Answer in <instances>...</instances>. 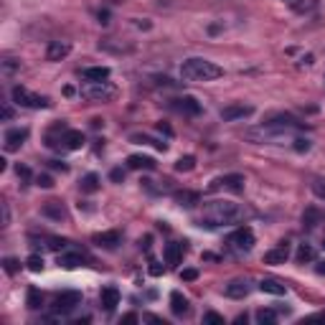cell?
I'll list each match as a JSON object with an SVG mask.
<instances>
[{
  "label": "cell",
  "mask_w": 325,
  "mask_h": 325,
  "mask_svg": "<svg viewBox=\"0 0 325 325\" xmlns=\"http://www.w3.org/2000/svg\"><path fill=\"white\" fill-rule=\"evenodd\" d=\"M252 211L241 206V204H234V201H208L204 206V214H201V226H229V223H237L249 219Z\"/></svg>",
  "instance_id": "1"
},
{
  "label": "cell",
  "mask_w": 325,
  "mask_h": 325,
  "mask_svg": "<svg viewBox=\"0 0 325 325\" xmlns=\"http://www.w3.org/2000/svg\"><path fill=\"white\" fill-rule=\"evenodd\" d=\"M181 76L186 82H214L219 76H223V69L206 59H188L181 66Z\"/></svg>",
  "instance_id": "2"
},
{
  "label": "cell",
  "mask_w": 325,
  "mask_h": 325,
  "mask_svg": "<svg viewBox=\"0 0 325 325\" xmlns=\"http://www.w3.org/2000/svg\"><path fill=\"white\" fill-rule=\"evenodd\" d=\"M290 135H292V130H287V127H277V125H262V127H257V130H249L246 132V140H252V142H264V145H279L282 140H287Z\"/></svg>",
  "instance_id": "3"
},
{
  "label": "cell",
  "mask_w": 325,
  "mask_h": 325,
  "mask_svg": "<svg viewBox=\"0 0 325 325\" xmlns=\"http://www.w3.org/2000/svg\"><path fill=\"white\" fill-rule=\"evenodd\" d=\"M79 94L86 99V102H112L117 97V89L112 86L109 82H86Z\"/></svg>",
  "instance_id": "4"
},
{
  "label": "cell",
  "mask_w": 325,
  "mask_h": 325,
  "mask_svg": "<svg viewBox=\"0 0 325 325\" xmlns=\"http://www.w3.org/2000/svg\"><path fill=\"white\" fill-rule=\"evenodd\" d=\"M244 175L239 173H229V175H221V178H214L208 186L211 193H216V190H229V193H241L244 190Z\"/></svg>",
  "instance_id": "5"
},
{
  "label": "cell",
  "mask_w": 325,
  "mask_h": 325,
  "mask_svg": "<svg viewBox=\"0 0 325 325\" xmlns=\"http://www.w3.org/2000/svg\"><path fill=\"white\" fill-rule=\"evenodd\" d=\"M13 99H16V104H20V107H31V109H46V107L51 104L46 97L31 94L28 89H23V86H16V89H13Z\"/></svg>",
  "instance_id": "6"
},
{
  "label": "cell",
  "mask_w": 325,
  "mask_h": 325,
  "mask_svg": "<svg viewBox=\"0 0 325 325\" xmlns=\"http://www.w3.org/2000/svg\"><path fill=\"white\" fill-rule=\"evenodd\" d=\"M229 244H231L237 252H252V246H254V231H252L249 226H239V229L229 237Z\"/></svg>",
  "instance_id": "7"
},
{
  "label": "cell",
  "mask_w": 325,
  "mask_h": 325,
  "mask_svg": "<svg viewBox=\"0 0 325 325\" xmlns=\"http://www.w3.org/2000/svg\"><path fill=\"white\" fill-rule=\"evenodd\" d=\"M223 292H226V297H231V300H244L252 292V282L246 277H237V279H231V282L226 285Z\"/></svg>",
  "instance_id": "8"
},
{
  "label": "cell",
  "mask_w": 325,
  "mask_h": 325,
  "mask_svg": "<svg viewBox=\"0 0 325 325\" xmlns=\"http://www.w3.org/2000/svg\"><path fill=\"white\" fill-rule=\"evenodd\" d=\"M76 305H82V295L79 292H61L53 300V310L56 312H71Z\"/></svg>",
  "instance_id": "9"
},
{
  "label": "cell",
  "mask_w": 325,
  "mask_h": 325,
  "mask_svg": "<svg viewBox=\"0 0 325 325\" xmlns=\"http://www.w3.org/2000/svg\"><path fill=\"white\" fill-rule=\"evenodd\" d=\"M254 115V107L252 104H229L221 109V120L223 122H234V120H244V117H252Z\"/></svg>",
  "instance_id": "10"
},
{
  "label": "cell",
  "mask_w": 325,
  "mask_h": 325,
  "mask_svg": "<svg viewBox=\"0 0 325 325\" xmlns=\"http://www.w3.org/2000/svg\"><path fill=\"white\" fill-rule=\"evenodd\" d=\"M26 140H28V130H26V127H13V130H8V132H5V137H3L8 153H16Z\"/></svg>",
  "instance_id": "11"
},
{
  "label": "cell",
  "mask_w": 325,
  "mask_h": 325,
  "mask_svg": "<svg viewBox=\"0 0 325 325\" xmlns=\"http://www.w3.org/2000/svg\"><path fill=\"white\" fill-rule=\"evenodd\" d=\"M287 259H290V244L287 241L277 244L270 252H264V264H285Z\"/></svg>",
  "instance_id": "12"
},
{
  "label": "cell",
  "mask_w": 325,
  "mask_h": 325,
  "mask_svg": "<svg viewBox=\"0 0 325 325\" xmlns=\"http://www.w3.org/2000/svg\"><path fill=\"white\" fill-rule=\"evenodd\" d=\"M71 53V43L66 41H51L49 49H46V61H61Z\"/></svg>",
  "instance_id": "13"
},
{
  "label": "cell",
  "mask_w": 325,
  "mask_h": 325,
  "mask_svg": "<svg viewBox=\"0 0 325 325\" xmlns=\"http://www.w3.org/2000/svg\"><path fill=\"white\" fill-rule=\"evenodd\" d=\"M99 302H102V308H104L107 312H112V310L120 305V290H117L115 285H107L102 292H99Z\"/></svg>",
  "instance_id": "14"
},
{
  "label": "cell",
  "mask_w": 325,
  "mask_h": 325,
  "mask_svg": "<svg viewBox=\"0 0 325 325\" xmlns=\"http://www.w3.org/2000/svg\"><path fill=\"white\" fill-rule=\"evenodd\" d=\"M41 214L46 219H53V221H66V208L61 201H46L41 206Z\"/></svg>",
  "instance_id": "15"
},
{
  "label": "cell",
  "mask_w": 325,
  "mask_h": 325,
  "mask_svg": "<svg viewBox=\"0 0 325 325\" xmlns=\"http://www.w3.org/2000/svg\"><path fill=\"white\" fill-rule=\"evenodd\" d=\"M163 257H165V264L168 267H178V264H181V259H183V244H178V241L165 244Z\"/></svg>",
  "instance_id": "16"
},
{
  "label": "cell",
  "mask_w": 325,
  "mask_h": 325,
  "mask_svg": "<svg viewBox=\"0 0 325 325\" xmlns=\"http://www.w3.org/2000/svg\"><path fill=\"white\" fill-rule=\"evenodd\" d=\"M82 145H84V135L79 130H66L61 135V148L64 150H79Z\"/></svg>",
  "instance_id": "17"
},
{
  "label": "cell",
  "mask_w": 325,
  "mask_h": 325,
  "mask_svg": "<svg viewBox=\"0 0 325 325\" xmlns=\"http://www.w3.org/2000/svg\"><path fill=\"white\" fill-rule=\"evenodd\" d=\"M120 241H122V234H120V231H102V234H94V244L104 246V249H115Z\"/></svg>",
  "instance_id": "18"
},
{
  "label": "cell",
  "mask_w": 325,
  "mask_h": 325,
  "mask_svg": "<svg viewBox=\"0 0 325 325\" xmlns=\"http://www.w3.org/2000/svg\"><path fill=\"white\" fill-rule=\"evenodd\" d=\"M155 165L158 163L148 155H130L127 158V168H132V171H155Z\"/></svg>",
  "instance_id": "19"
},
{
  "label": "cell",
  "mask_w": 325,
  "mask_h": 325,
  "mask_svg": "<svg viewBox=\"0 0 325 325\" xmlns=\"http://www.w3.org/2000/svg\"><path fill=\"white\" fill-rule=\"evenodd\" d=\"M171 310H173V315L183 318V315L190 312V305H188V300L181 292H171Z\"/></svg>",
  "instance_id": "20"
},
{
  "label": "cell",
  "mask_w": 325,
  "mask_h": 325,
  "mask_svg": "<svg viewBox=\"0 0 325 325\" xmlns=\"http://www.w3.org/2000/svg\"><path fill=\"white\" fill-rule=\"evenodd\" d=\"M178 109L188 117H196V115H201V102L196 97H181L178 99Z\"/></svg>",
  "instance_id": "21"
},
{
  "label": "cell",
  "mask_w": 325,
  "mask_h": 325,
  "mask_svg": "<svg viewBox=\"0 0 325 325\" xmlns=\"http://www.w3.org/2000/svg\"><path fill=\"white\" fill-rule=\"evenodd\" d=\"M82 76L86 82H107L109 79V69L107 66H89V69L82 71Z\"/></svg>",
  "instance_id": "22"
},
{
  "label": "cell",
  "mask_w": 325,
  "mask_h": 325,
  "mask_svg": "<svg viewBox=\"0 0 325 325\" xmlns=\"http://www.w3.org/2000/svg\"><path fill=\"white\" fill-rule=\"evenodd\" d=\"M259 290H262V292H267V295H277V297L287 292V287L279 282V279H270V277L259 282Z\"/></svg>",
  "instance_id": "23"
},
{
  "label": "cell",
  "mask_w": 325,
  "mask_h": 325,
  "mask_svg": "<svg viewBox=\"0 0 325 325\" xmlns=\"http://www.w3.org/2000/svg\"><path fill=\"white\" fill-rule=\"evenodd\" d=\"M320 223V211L318 206H308L305 211H302V226L305 229H315Z\"/></svg>",
  "instance_id": "24"
},
{
  "label": "cell",
  "mask_w": 325,
  "mask_h": 325,
  "mask_svg": "<svg viewBox=\"0 0 325 325\" xmlns=\"http://www.w3.org/2000/svg\"><path fill=\"white\" fill-rule=\"evenodd\" d=\"M198 201H201V196L193 193V190H181V193H175V204L183 206V208H193Z\"/></svg>",
  "instance_id": "25"
},
{
  "label": "cell",
  "mask_w": 325,
  "mask_h": 325,
  "mask_svg": "<svg viewBox=\"0 0 325 325\" xmlns=\"http://www.w3.org/2000/svg\"><path fill=\"white\" fill-rule=\"evenodd\" d=\"M82 264H84L82 254H59V267H64V270H76Z\"/></svg>",
  "instance_id": "26"
},
{
  "label": "cell",
  "mask_w": 325,
  "mask_h": 325,
  "mask_svg": "<svg viewBox=\"0 0 325 325\" xmlns=\"http://www.w3.org/2000/svg\"><path fill=\"white\" fill-rule=\"evenodd\" d=\"M79 188H82V193H97V190H99V175L97 173H86L82 178Z\"/></svg>",
  "instance_id": "27"
},
{
  "label": "cell",
  "mask_w": 325,
  "mask_h": 325,
  "mask_svg": "<svg viewBox=\"0 0 325 325\" xmlns=\"http://www.w3.org/2000/svg\"><path fill=\"white\" fill-rule=\"evenodd\" d=\"M295 259H297V264L312 262V259H315V249H312L310 244H300V249H297V254H295Z\"/></svg>",
  "instance_id": "28"
},
{
  "label": "cell",
  "mask_w": 325,
  "mask_h": 325,
  "mask_svg": "<svg viewBox=\"0 0 325 325\" xmlns=\"http://www.w3.org/2000/svg\"><path fill=\"white\" fill-rule=\"evenodd\" d=\"M26 305H28L31 310H38V308L43 305V295H41V290H36V287H31V290H28V295H26Z\"/></svg>",
  "instance_id": "29"
},
{
  "label": "cell",
  "mask_w": 325,
  "mask_h": 325,
  "mask_svg": "<svg viewBox=\"0 0 325 325\" xmlns=\"http://www.w3.org/2000/svg\"><path fill=\"white\" fill-rule=\"evenodd\" d=\"M257 323H262V325H272V323H277V312H274V310H270V308L257 310Z\"/></svg>",
  "instance_id": "30"
},
{
  "label": "cell",
  "mask_w": 325,
  "mask_h": 325,
  "mask_svg": "<svg viewBox=\"0 0 325 325\" xmlns=\"http://www.w3.org/2000/svg\"><path fill=\"white\" fill-rule=\"evenodd\" d=\"M130 142H140V145H155L158 150H168V145L165 142H158V140H153V137H148V135H130Z\"/></svg>",
  "instance_id": "31"
},
{
  "label": "cell",
  "mask_w": 325,
  "mask_h": 325,
  "mask_svg": "<svg viewBox=\"0 0 325 325\" xmlns=\"http://www.w3.org/2000/svg\"><path fill=\"white\" fill-rule=\"evenodd\" d=\"M193 168H196V158H193V155H183V158H178V163H175L178 173H188V171H193Z\"/></svg>",
  "instance_id": "32"
},
{
  "label": "cell",
  "mask_w": 325,
  "mask_h": 325,
  "mask_svg": "<svg viewBox=\"0 0 325 325\" xmlns=\"http://www.w3.org/2000/svg\"><path fill=\"white\" fill-rule=\"evenodd\" d=\"M26 267L31 272H43V257H38V254H31L28 259H26Z\"/></svg>",
  "instance_id": "33"
},
{
  "label": "cell",
  "mask_w": 325,
  "mask_h": 325,
  "mask_svg": "<svg viewBox=\"0 0 325 325\" xmlns=\"http://www.w3.org/2000/svg\"><path fill=\"white\" fill-rule=\"evenodd\" d=\"M310 188H312V193H315L318 198H325V178H312Z\"/></svg>",
  "instance_id": "34"
},
{
  "label": "cell",
  "mask_w": 325,
  "mask_h": 325,
  "mask_svg": "<svg viewBox=\"0 0 325 325\" xmlns=\"http://www.w3.org/2000/svg\"><path fill=\"white\" fill-rule=\"evenodd\" d=\"M3 270H5L8 274H16V272L20 270V262L13 259V257H5V259H3Z\"/></svg>",
  "instance_id": "35"
},
{
  "label": "cell",
  "mask_w": 325,
  "mask_h": 325,
  "mask_svg": "<svg viewBox=\"0 0 325 325\" xmlns=\"http://www.w3.org/2000/svg\"><path fill=\"white\" fill-rule=\"evenodd\" d=\"M204 323L206 325H223V315H219V312H214V310H208L206 315H204Z\"/></svg>",
  "instance_id": "36"
},
{
  "label": "cell",
  "mask_w": 325,
  "mask_h": 325,
  "mask_svg": "<svg viewBox=\"0 0 325 325\" xmlns=\"http://www.w3.org/2000/svg\"><path fill=\"white\" fill-rule=\"evenodd\" d=\"M16 173H18V178H20V183H28L31 178H33V173H31L28 165H16Z\"/></svg>",
  "instance_id": "37"
},
{
  "label": "cell",
  "mask_w": 325,
  "mask_h": 325,
  "mask_svg": "<svg viewBox=\"0 0 325 325\" xmlns=\"http://www.w3.org/2000/svg\"><path fill=\"white\" fill-rule=\"evenodd\" d=\"M295 150L297 153H308L310 150V140L308 137H295Z\"/></svg>",
  "instance_id": "38"
},
{
  "label": "cell",
  "mask_w": 325,
  "mask_h": 325,
  "mask_svg": "<svg viewBox=\"0 0 325 325\" xmlns=\"http://www.w3.org/2000/svg\"><path fill=\"white\" fill-rule=\"evenodd\" d=\"M292 8L297 10V13H305V10L315 8V0H305V3H292Z\"/></svg>",
  "instance_id": "39"
},
{
  "label": "cell",
  "mask_w": 325,
  "mask_h": 325,
  "mask_svg": "<svg viewBox=\"0 0 325 325\" xmlns=\"http://www.w3.org/2000/svg\"><path fill=\"white\" fill-rule=\"evenodd\" d=\"M148 272H150L153 277H160V274H163V264H160V262H155V259H150V267H148Z\"/></svg>",
  "instance_id": "40"
},
{
  "label": "cell",
  "mask_w": 325,
  "mask_h": 325,
  "mask_svg": "<svg viewBox=\"0 0 325 325\" xmlns=\"http://www.w3.org/2000/svg\"><path fill=\"white\" fill-rule=\"evenodd\" d=\"M181 279H183V282H193V279H198V270H183Z\"/></svg>",
  "instance_id": "41"
},
{
  "label": "cell",
  "mask_w": 325,
  "mask_h": 325,
  "mask_svg": "<svg viewBox=\"0 0 325 325\" xmlns=\"http://www.w3.org/2000/svg\"><path fill=\"white\" fill-rule=\"evenodd\" d=\"M36 183H38L41 188H51V186H53V178L43 173V175H38V178H36Z\"/></svg>",
  "instance_id": "42"
},
{
  "label": "cell",
  "mask_w": 325,
  "mask_h": 325,
  "mask_svg": "<svg viewBox=\"0 0 325 325\" xmlns=\"http://www.w3.org/2000/svg\"><path fill=\"white\" fill-rule=\"evenodd\" d=\"M66 244H69V241H64V239H49V249H56V252H59V249H64Z\"/></svg>",
  "instance_id": "43"
},
{
  "label": "cell",
  "mask_w": 325,
  "mask_h": 325,
  "mask_svg": "<svg viewBox=\"0 0 325 325\" xmlns=\"http://www.w3.org/2000/svg\"><path fill=\"white\" fill-rule=\"evenodd\" d=\"M109 178H112V181H115V183H120V181H125V171H122V168H115V171H112V173H109Z\"/></svg>",
  "instance_id": "44"
},
{
  "label": "cell",
  "mask_w": 325,
  "mask_h": 325,
  "mask_svg": "<svg viewBox=\"0 0 325 325\" xmlns=\"http://www.w3.org/2000/svg\"><path fill=\"white\" fill-rule=\"evenodd\" d=\"M3 69H5V74H13V71H16V64L10 61V59H5V61H3Z\"/></svg>",
  "instance_id": "45"
},
{
  "label": "cell",
  "mask_w": 325,
  "mask_h": 325,
  "mask_svg": "<svg viewBox=\"0 0 325 325\" xmlns=\"http://www.w3.org/2000/svg\"><path fill=\"white\" fill-rule=\"evenodd\" d=\"M10 223V211H8V204H3V226Z\"/></svg>",
  "instance_id": "46"
},
{
  "label": "cell",
  "mask_w": 325,
  "mask_h": 325,
  "mask_svg": "<svg viewBox=\"0 0 325 325\" xmlns=\"http://www.w3.org/2000/svg\"><path fill=\"white\" fill-rule=\"evenodd\" d=\"M122 323H127V325L137 323V315H135V312H130V315H122Z\"/></svg>",
  "instance_id": "47"
},
{
  "label": "cell",
  "mask_w": 325,
  "mask_h": 325,
  "mask_svg": "<svg viewBox=\"0 0 325 325\" xmlns=\"http://www.w3.org/2000/svg\"><path fill=\"white\" fill-rule=\"evenodd\" d=\"M158 130H160V132H165V135H173L171 125H165V122H158Z\"/></svg>",
  "instance_id": "48"
},
{
  "label": "cell",
  "mask_w": 325,
  "mask_h": 325,
  "mask_svg": "<svg viewBox=\"0 0 325 325\" xmlns=\"http://www.w3.org/2000/svg\"><path fill=\"white\" fill-rule=\"evenodd\" d=\"M51 168H53V171H61V173L66 171V165H64V163H59V160H51Z\"/></svg>",
  "instance_id": "49"
},
{
  "label": "cell",
  "mask_w": 325,
  "mask_h": 325,
  "mask_svg": "<svg viewBox=\"0 0 325 325\" xmlns=\"http://www.w3.org/2000/svg\"><path fill=\"white\" fill-rule=\"evenodd\" d=\"M99 23H109V13H107V10H99Z\"/></svg>",
  "instance_id": "50"
},
{
  "label": "cell",
  "mask_w": 325,
  "mask_h": 325,
  "mask_svg": "<svg viewBox=\"0 0 325 325\" xmlns=\"http://www.w3.org/2000/svg\"><path fill=\"white\" fill-rule=\"evenodd\" d=\"M10 117H13V109L5 104V107H3V120H10Z\"/></svg>",
  "instance_id": "51"
},
{
  "label": "cell",
  "mask_w": 325,
  "mask_h": 325,
  "mask_svg": "<svg viewBox=\"0 0 325 325\" xmlns=\"http://www.w3.org/2000/svg\"><path fill=\"white\" fill-rule=\"evenodd\" d=\"M64 94L66 97H74V86H64Z\"/></svg>",
  "instance_id": "52"
},
{
  "label": "cell",
  "mask_w": 325,
  "mask_h": 325,
  "mask_svg": "<svg viewBox=\"0 0 325 325\" xmlns=\"http://www.w3.org/2000/svg\"><path fill=\"white\" fill-rule=\"evenodd\" d=\"M318 274H325V262H320V264H318Z\"/></svg>",
  "instance_id": "53"
},
{
  "label": "cell",
  "mask_w": 325,
  "mask_h": 325,
  "mask_svg": "<svg viewBox=\"0 0 325 325\" xmlns=\"http://www.w3.org/2000/svg\"><path fill=\"white\" fill-rule=\"evenodd\" d=\"M320 318H323V320H325V312H323V315H320Z\"/></svg>",
  "instance_id": "54"
},
{
  "label": "cell",
  "mask_w": 325,
  "mask_h": 325,
  "mask_svg": "<svg viewBox=\"0 0 325 325\" xmlns=\"http://www.w3.org/2000/svg\"><path fill=\"white\" fill-rule=\"evenodd\" d=\"M323 249H325V241H323Z\"/></svg>",
  "instance_id": "55"
}]
</instances>
